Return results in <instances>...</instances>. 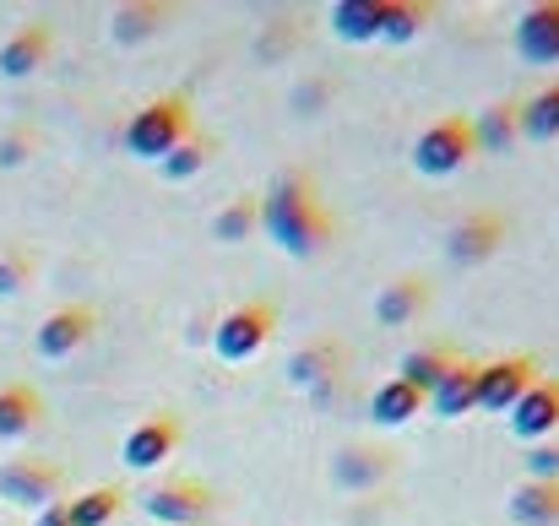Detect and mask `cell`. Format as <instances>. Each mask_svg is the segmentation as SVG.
I'll list each match as a JSON object with an SVG mask.
<instances>
[{
  "instance_id": "1f68e13d",
  "label": "cell",
  "mask_w": 559,
  "mask_h": 526,
  "mask_svg": "<svg viewBox=\"0 0 559 526\" xmlns=\"http://www.w3.org/2000/svg\"><path fill=\"white\" fill-rule=\"evenodd\" d=\"M27 158H33V136H27V131L0 136V169H16V164H27Z\"/></svg>"
},
{
  "instance_id": "52a82bcc",
  "label": "cell",
  "mask_w": 559,
  "mask_h": 526,
  "mask_svg": "<svg viewBox=\"0 0 559 526\" xmlns=\"http://www.w3.org/2000/svg\"><path fill=\"white\" fill-rule=\"evenodd\" d=\"M506 234H511V223H506L500 212H473V217H462V223L445 234V255H451L456 266H484L489 255H500Z\"/></svg>"
},
{
  "instance_id": "d6a6232c",
  "label": "cell",
  "mask_w": 559,
  "mask_h": 526,
  "mask_svg": "<svg viewBox=\"0 0 559 526\" xmlns=\"http://www.w3.org/2000/svg\"><path fill=\"white\" fill-rule=\"evenodd\" d=\"M33 526H71V516H66V500H60V505H44V511L33 516Z\"/></svg>"
},
{
  "instance_id": "6da1fadb",
  "label": "cell",
  "mask_w": 559,
  "mask_h": 526,
  "mask_svg": "<svg viewBox=\"0 0 559 526\" xmlns=\"http://www.w3.org/2000/svg\"><path fill=\"white\" fill-rule=\"evenodd\" d=\"M261 201V228H266V239L283 250V255H316V250H326L332 244V234H337V223L321 212V201H316V190H310V179L305 175H283L266 195H255Z\"/></svg>"
},
{
  "instance_id": "8fae6325",
  "label": "cell",
  "mask_w": 559,
  "mask_h": 526,
  "mask_svg": "<svg viewBox=\"0 0 559 526\" xmlns=\"http://www.w3.org/2000/svg\"><path fill=\"white\" fill-rule=\"evenodd\" d=\"M175 445H180V423H175L169 413H158V418H142V423L120 440V462H126L131 473H153V467H164V462L175 456Z\"/></svg>"
},
{
  "instance_id": "ac0fdd59",
  "label": "cell",
  "mask_w": 559,
  "mask_h": 526,
  "mask_svg": "<svg viewBox=\"0 0 559 526\" xmlns=\"http://www.w3.org/2000/svg\"><path fill=\"white\" fill-rule=\"evenodd\" d=\"M522 142V104H489L473 120V147L478 153H511Z\"/></svg>"
},
{
  "instance_id": "d4e9b609",
  "label": "cell",
  "mask_w": 559,
  "mask_h": 526,
  "mask_svg": "<svg viewBox=\"0 0 559 526\" xmlns=\"http://www.w3.org/2000/svg\"><path fill=\"white\" fill-rule=\"evenodd\" d=\"M212 153H217V142H212V136H195V131H190L186 142H180V147L169 153V158H158V175L169 179V184H186V179H195L201 169H206V164H212Z\"/></svg>"
},
{
  "instance_id": "d6986e66",
  "label": "cell",
  "mask_w": 559,
  "mask_h": 526,
  "mask_svg": "<svg viewBox=\"0 0 559 526\" xmlns=\"http://www.w3.org/2000/svg\"><path fill=\"white\" fill-rule=\"evenodd\" d=\"M418 413H424V396H418L413 385H402L396 374L374 385V396H370V418L380 423V429H402V423H413Z\"/></svg>"
},
{
  "instance_id": "603a6c76",
  "label": "cell",
  "mask_w": 559,
  "mask_h": 526,
  "mask_svg": "<svg viewBox=\"0 0 559 526\" xmlns=\"http://www.w3.org/2000/svg\"><path fill=\"white\" fill-rule=\"evenodd\" d=\"M451 363H456V352H451V348H413V352H402V363H396V380H402V385H413L418 396H429Z\"/></svg>"
},
{
  "instance_id": "9c48e42d",
  "label": "cell",
  "mask_w": 559,
  "mask_h": 526,
  "mask_svg": "<svg viewBox=\"0 0 559 526\" xmlns=\"http://www.w3.org/2000/svg\"><path fill=\"white\" fill-rule=\"evenodd\" d=\"M142 511H147L158 526H201L212 516V489H206V483L175 478V483H158V489L142 500Z\"/></svg>"
},
{
  "instance_id": "277c9868",
  "label": "cell",
  "mask_w": 559,
  "mask_h": 526,
  "mask_svg": "<svg viewBox=\"0 0 559 526\" xmlns=\"http://www.w3.org/2000/svg\"><path fill=\"white\" fill-rule=\"evenodd\" d=\"M272 332H277V310L261 304V299H245V304H234V310L212 326V352H217L223 363H250L255 352L272 343Z\"/></svg>"
},
{
  "instance_id": "2e32d148",
  "label": "cell",
  "mask_w": 559,
  "mask_h": 526,
  "mask_svg": "<svg viewBox=\"0 0 559 526\" xmlns=\"http://www.w3.org/2000/svg\"><path fill=\"white\" fill-rule=\"evenodd\" d=\"M44 423V396L22 380L0 385V440H27Z\"/></svg>"
},
{
  "instance_id": "30bf717a",
  "label": "cell",
  "mask_w": 559,
  "mask_h": 526,
  "mask_svg": "<svg viewBox=\"0 0 559 526\" xmlns=\"http://www.w3.org/2000/svg\"><path fill=\"white\" fill-rule=\"evenodd\" d=\"M555 429H559V380L538 374L522 391V402L511 407V434L527 440V445H544V440H555Z\"/></svg>"
},
{
  "instance_id": "ffe728a7",
  "label": "cell",
  "mask_w": 559,
  "mask_h": 526,
  "mask_svg": "<svg viewBox=\"0 0 559 526\" xmlns=\"http://www.w3.org/2000/svg\"><path fill=\"white\" fill-rule=\"evenodd\" d=\"M511 522L516 526H559V478L555 483H522L511 494Z\"/></svg>"
},
{
  "instance_id": "3957f363",
  "label": "cell",
  "mask_w": 559,
  "mask_h": 526,
  "mask_svg": "<svg viewBox=\"0 0 559 526\" xmlns=\"http://www.w3.org/2000/svg\"><path fill=\"white\" fill-rule=\"evenodd\" d=\"M473 158H478V147H473V120H462V115L435 120V125L418 131V142H413V169L424 179L462 175Z\"/></svg>"
},
{
  "instance_id": "7a4b0ae2",
  "label": "cell",
  "mask_w": 559,
  "mask_h": 526,
  "mask_svg": "<svg viewBox=\"0 0 559 526\" xmlns=\"http://www.w3.org/2000/svg\"><path fill=\"white\" fill-rule=\"evenodd\" d=\"M186 136H190V98L186 93H164V98L142 104V109L126 120V136H120V142H126L131 158L158 164V158H169Z\"/></svg>"
},
{
  "instance_id": "7c38bea8",
  "label": "cell",
  "mask_w": 559,
  "mask_h": 526,
  "mask_svg": "<svg viewBox=\"0 0 559 526\" xmlns=\"http://www.w3.org/2000/svg\"><path fill=\"white\" fill-rule=\"evenodd\" d=\"M516 55L527 65H559V0H538L516 16Z\"/></svg>"
},
{
  "instance_id": "4316f807",
  "label": "cell",
  "mask_w": 559,
  "mask_h": 526,
  "mask_svg": "<svg viewBox=\"0 0 559 526\" xmlns=\"http://www.w3.org/2000/svg\"><path fill=\"white\" fill-rule=\"evenodd\" d=\"M250 228H261V201H255V195H239V201H228V206L212 217V239H217V244H239Z\"/></svg>"
},
{
  "instance_id": "484cf974",
  "label": "cell",
  "mask_w": 559,
  "mask_h": 526,
  "mask_svg": "<svg viewBox=\"0 0 559 526\" xmlns=\"http://www.w3.org/2000/svg\"><path fill=\"white\" fill-rule=\"evenodd\" d=\"M164 16H169V5H120L115 11V22H109V38L115 44H142V38H153L158 27H164Z\"/></svg>"
},
{
  "instance_id": "5b68a950",
  "label": "cell",
  "mask_w": 559,
  "mask_h": 526,
  "mask_svg": "<svg viewBox=\"0 0 559 526\" xmlns=\"http://www.w3.org/2000/svg\"><path fill=\"white\" fill-rule=\"evenodd\" d=\"M66 494V473L55 462H38V456H11L0 462V500L5 505H22V511H44V505H60Z\"/></svg>"
},
{
  "instance_id": "f1b7e54d",
  "label": "cell",
  "mask_w": 559,
  "mask_h": 526,
  "mask_svg": "<svg viewBox=\"0 0 559 526\" xmlns=\"http://www.w3.org/2000/svg\"><path fill=\"white\" fill-rule=\"evenodd\" d=\"M380 473H385V462H380V456L370 462V451H343V462H337V478H343V483H354V489L374 483Z\"/></svg>"
},
{
  "instance_id": "9a60e30c",
  "label": "cell",
  "mask_w": 559,
  "mask_h": 526,
  "mask_svg": "<svg viewBox=\"0 0 559 526\" xmlns=\"http://www.w3.org/2000/svg\"><path fill=\"white\" fill-rule=\"evenodd\" d=\"M424 304H429V283L424 277H391L374 294V321L380 326H407V321L424 315Z\"/></svg>"
},
{
  "instance_id": "f546056e",
  "label": "cell",
  "mask_w": 559,
  "mask_h": 526,
  "mask_svg": "<svg viewBox=\"0 0 559 526\" xmlns=\"http://www.w3.org/2000/svg\"><path fill=\"white\" fill-rule=\"evenodd\" d=\"M27 277H33V261H27L22 250H5V255H0V299L22 294V288H27Z\"/></svg>"
},
{
  "instance_id": "7402d4cb",
  "label": "cell",
  "mask_w": 559,
  "mask_h": 526,
  "mask_svg": "<svg viewBox=\"0 0 559 526\" xmlns=\"http://www.w3.org/2000/svg\"><path fill=\"white\" fill-rule=\"evenodd\" d=\"M120 511H126V494H120V489H109V483L82 489V494H71V500H66L71 526H115L120 522Z\"/></svg>"
},
{
  "instance_id": "e0dca14e",
  "label": "cell",
  "mask_w": 559,
  "mask_h": 526,
  "mask_svg": "<svg viewBox=\"0 0 559 526\" xmlns=\"http://www.w3.org/2000/svg\"><path fill=\"white\" fill-rule=\"evenodd\" d=\"M385 11H391V0H337L332 5V33L348 38V44H374L380 27H385Z\"/></svg>"
},
{
  "instance_id": "4fadbf2b",
  "label": "cell",
  "mask_w": 559,
  "mask_h": 526,
  "mask_svg": "<svg viewBox=\"0 0 559 526\" xmlns=\"http://www.w3.org/2000/svg\"><path fill=\"white\" fill-rule=\"evenodd\" d=\"M424 407L435 413V418H467V413H478V363H467V358H456L445 374H440V385L424 396Z\"/></svg>"
},
{
  "instance_id": "4dcf8cb0",
  "label": "cell",
  "mask_w": 559,
  "mask_h": 526,
  "mask_svg": "<svg viewBox=\"0 0 559 526\" xmlns=\"http://www.w3.org/2000/svg\"><path fill=\"white\" fill-rule=\"evenodd\" d=\"M527 478H533V483H555L559 478V440H544V445L527 451Z\"/></svg>"
},
{
  "instance_id": "ba28073f",
  "label": "cell",
  "mask_w": 559,
  "mask_h": 526,
  "mask_svg": "<svg viewBox=\"0 0 559 526\" xmlns=\"http://www.w3.org/2000/svg\"><path fill=\"white\" fill-rule=\"evenodd\" d=\"M93 332H98V315H93L87 304H60V310H49V315L38 321L33 348L44 352V358H71L76 348L93 343Z\"/></svg>"
},
{
  "instance_id": "8992f818",
  "label": "cell",
  "mask_w": 559,
  "mask_h": 526,
  "mask_svg": "<svg viewBox=\"0 0 559 526\" xmlns=\"http://www.w3.org/2000/svg\"><path fill=\"white\" fill-rule=\"evenodd\" d=\"M533 380H538V358L533 352H511V358L478 363V413H511Z\"/></svg>"
},
{
  "instance_id": "cb8c5ba5",
  "label": "cell",
  "mask_w": 559,
  "mask_h": 526,
  "mask_svg": "<svg viewBox=\"0 0 559 526\" xmlns=\"http://www.w3.org/2000/svg\"><path fill=\"white\" fill-rule=\"evenodd\" d=\"M522 136L527 142H559V76L522 104Z\"/></svg>"
},
{
  "instance_id": "44dd1931",
  "label": "cell",
  "mask_w": 559,
  "mask_h": 526,
  "mask_svg": "<svg viewBox=\"0 0 559 526\" xmlns=\"http://www.w3.org/2000/svg\"><path fill=\"white\" fill-rule=\"evenodd\" d=\"M337 363H343V348L321 337V343H310V348H299L294 358H288V380L305 385V391H316V385H332Z\"/></svg>"
},
{
  "instance_id": "5bb4252c",
  "label": "cell",
  "mask_w": 559,
  "mask_h": 526,
  "mask_svg": "<svg viewBox=\"0 0 559 526\" xmlns=\"http://www.w3.org/2000/svg\"><path fill=\"white\" fill-rule=\"evenodd\" d=\"M49 27L44 22H22L5 44H0V76L5 82H22V76H33L44 60H49Z\"/></svg>"
},
{
  "instance_id": "83f0119b",
  "label": "cell",
  "mask_w": 559,
  "mask_h": 526,
  "mask_svg": "<svg viewBox=\"0 0 559 526\" xmlns=\"http://www.w3.org/2000/svg\"><path fill=\"white\" fill-rule=\"evenodd\" d=\"M429 5H413V0H391L385 11V27H380V44H413L424 27H429Z\"/></svg>"
}]
</instances>
